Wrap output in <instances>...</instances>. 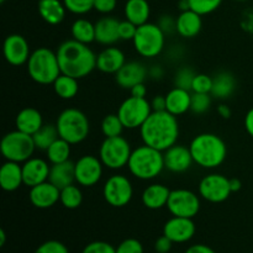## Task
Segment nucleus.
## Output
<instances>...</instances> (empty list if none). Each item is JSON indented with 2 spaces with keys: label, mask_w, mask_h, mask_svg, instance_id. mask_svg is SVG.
Returning a JSON list of instances; mask_svg holds the SVG:
<instances>
[{
  "label": "nucleus",
  "mask_w": 253,
  "mask_h": 253,
  "mask_svg": "<svg viewBox=\"0 0 253 253\" xmlns=\"http://www.w3.org/2000/svg\"><path fill=\"white\" fill-rule=\"evenodd\" d=\"M143 145L162 152L174 146L179 137V124L177 116L168 111H152L140 127Z\"/></svg>",
  "instance_id": "f257e3e1"
},
{
  "label": "nucleus",
  "mask_w": 253,
  "mask_h": 253,
  "mask_svg": "<svg viewBox=\"0 0 253 253\" xmlns=\"http://www.w3.org/2000/svg\"><path fill=\"white\" fill-rule=\"evenodd\" d=\"M56 53L61 73L66 76L82 79L96 68V54L89 48L88 44L73 39L59 44Z\"/></svg>",
  "instance_id": "f03ea898"
},
{
  "label": "nucleus",
  "mask_w": 253,
  "mask_h": 253,
  "mask_svg": "<svg viewBox=\"0 0 253 253\" xmlns=\"http://www.w3.org/2000/svg\"><path fill=\"white\" fill-rule=\"evenodd\" d=\"M194 163L205 169H214L225 162L227 156L226 143L220 136L205 132L195 136L189 145Z\"/></svg>",
  "instance_id": "7ed1b4c3"
},
{
  "label": "nucleus",
  "mask_w": 253,
  "mask_h": 253,
  "mask_svg": "<svg viewBox=\"0 0 253 253\" xmlns=\"http://www.w3.org/2000/svg\"><path fill=\"white\" fill-rule=\"evenodd\" d=\"M128 170L135 178L151 180L157 178L165 169V156L160 150L143 145L132 150L127 163Z\"/></svg>",
  "instance_id": "20e7f679"
},
{
  "label": "nucleus",
  "mask_w": 253,
  "mask_h": 253,
  "mask_svg": "<svg viewBox=\"0 0 253 253\" xmlns=\"http://www.w3.org/2000/svg\"><path fill=\"white\" fill-rule=\"evenodd\" d=\"M26 66L30 78L42 85L53 84L61 74L57 53L47 47H40L31 52Z\"/></svg>",
  "instance_id": "39448f33"
},
{
  "label": "nucleus",
  "mask_w": 253,
  "mask_h": 253,
  "mask_svg": "<svg viewBox=\"0 0 253 253\" xmlns=\"http://www.w3.org/2000/svg\"><path fill=\"white\" fill-rule=\"evenodd\" d=\"M56 127L59 137L71 145L83 142L90 131V125L85 114L74 108L66 109L59 114L56 121Z\"/></svg>",
  "instance_id": "423d86ee"
},
{
  "label": "nucleus",
  "mask_w": 253,
  "mask_h": 253,
  "mask_svg": "<svg viewBox=\"0 0 253 253\" xmlns=\"http://www.w3.org/2000/svg\"><path fill=\"white\" fill-rule=\"evenodd\" d=\"M132 42L136 52L140 56L153 58L162 53L166 43V34L157 24L146 22L137 27Z\"/></svg>",
  "instance_id": "0eeeda50"
},
{
  "label": "nucleus",
  "mask_w": 253,
  "mask_h": 253,
  "mask_svg": "<svg viewBox=\"0 0 253 253\" xmlns=\"http://www.w3.org/2000/svg\"><path fill=\"white\" fill-rule=\"evenodd\" d=\"M36 146L31 135L19 130L7 132L0 142V151L6 161L24 163L32 157Z\"/></svg>",
  "instance_id": "6e6552de"
},
{
  "label": "nucleus",
  "mask_w": 253,
  "mask_h": 253,
  "mask_svg": "<svg viewBox=\"0 0 253 253\" xmlns=\"http://www.w3.org/2000/svg\"><path fill=\"white\" fill-rule=\"evenodd\" d=\"M131 153V145L125 137H105L99 150V158L104 167L116 170L127 166Z\"/></svg>",
  "instance_id": "1a4fd4ad"
},
{
  "label": "nucleus",
  "mask_w": 253,
  "mask_h": 253,
  "mask_svg": "<svg viewBox=\"0 0 253 253\" xmlns=\"http://www.w3.org/2000/svg\"><path fill=\"white\" fill-rule=\"evenodd\" d=\"M152 111V106L147 99L130 96L120 104L118 115L125 128L135 130L145 124Z\"/></svg>",
  "instance_id": "9d476101"
},
{
  "label": "nucleus",
  "mask_w": 253,
  "mask_h": 253,
  "mask_svg": "<svg viewBox=\"0 0 253 253\" xmlns=\"http://www.w3.org/2000/svg\"><path fill=\"white\" fill-rule=\"evenodd\" d=\"M103 197L111 207H126L133 197V188L130 179L123 174L111 175L104 184Z\"/></svg>",
  "instance_id": "9b49d317"
},
{
  "label": "nucleus",
  "mask_w": 253,
  "mask_h": 253,
  "mask_svg": "<svg viewBox=\"0 0 253 253\" xmlns=\"http://www.w3.org/2000/svg\"><path fill=\"white\" fill-rule=\"evenodd\" d=\"M167 209L173 216L193 219L194 216H197L200 210V198L192 190H170Z\"/></svg>",
  "instance_id": "f8f14e48"
},
{
  "label": "nucleus",
  "mask_w": 253,
  "mask_h": 253,
  "mask_svg": "<svg viewBox=\"0 0 253 253\" xmlns=\"http://www.w3.org/2000/svg\"><path fill=\"white\" fill-rule=\"evenodd\" d=\"M231 193L230 179L222 174H208L199 183V195L209 203L219 204L225 202Z\"/></svg>",
  "instance_id": "ddd939ff"
},
{
  "label": "nucleus",
  "mask_w": 253,
  "mask_h": 253,
  "mask_svg": "<svg viewBox=\"0 0 253 253\" xmlns=\"http://www.w3.org/2000/svg\"><path fill=\"white\" fill-rule=\"evenodd\" d=\"M103 167L100 158L91 155H85L74 163L76 183L82 187H93L103 175Z\"/></svg>",
  "instance_id": "4468645a"
},
{
  "label": "nucleus",
  "mask_w": 253,
  "mask_h": 253,
  "mask_svg": "<svg viewBox=\"0 0 253 253\" xmlns=\"http://www.w3.org/2000/svg\"><path fill=\"white\" fill-rule=\"evenodd\" d=\"M2 51H4V57L7 63L15 67L26 64L31 54L26 39L19 34L9 35L5 39Z\"/></svg>",
  "instance_id": "2eb2a0df"
},
{
  "label": "nucleus",
  "mask_w": 253,
  "mask_h": 253,
  "mask_svg": "<svg viewBox=\"0 0 253 253\" xmlns=\"http://www.w3.org/2000/svg\"><path fill=\"white\" fill-rule=\"evenodd\" d=\"M195 224L189 217L172 216L163 226V235L173 244H185L195 235Z\"/></svg>",
  "instance_id": "dca6fc26"
},
{
  "label": "nucleus",
  "mask_w": 253,
  "mask_h": 253,
  "mask_svg": "<svg viewBox=\"0 0 253 253\" xmlns=\"http://www.w3.org/2000/svg\"><path fill=\"white\" fill-rule=\"evenodd\" d=\"M59 198H61V189H58L48 180L30 188V203L37 209L52 208L59 202Z\"/></svg>",
  "instance_id": "f3484780"
},
{
  "label": "nucleus",
  "mask_w": 253,
  "mask_h": 253,
  "mask_svg": "<svg viewBox=\"0 0 253 253\" xmlns=\"http://www.w3.org/2000/svg\"><path fill=\"white\" fill-rule=\"evenodd\" d=\"M165 156V167L172 173H183L189 169L194 163L189 147L177 145L168 148L163 152Z\"/></svg>",
  "instance_id": "a211bd4d"
},
{
  "label": "nucleus",
  "mask_w": 253,
  "mask_h": 253,
  "mask_svg": "<svg viewBox=\"0 0 253 253\" xmlns=\"http://www.w3.org/2000/svg\"><path fill=\"white\" fill-rule=\"evenodd\" d=\"M21 166L24 184L26 187L32 188L48 180L51 167H49L47 161L42 160V158L31 157L26 162L22 163Z\"/></svg>",
  "instance_id": "6ab92c4d"
},
{
  "label": "nucleus",
  "mask_w": 253,
  "mask_h": 253,
  "mask_svg": "<svg viewBox=\"0 0 253 253\" xmlns=\"http://www.w3.org/2000/svg\"><path fill=\"white\" fill-rule=\"evenodd\" d=\"M148 76V69L141 62H126L115 74L116 83L124 89H131L136 84L143 83Z\"/></svg>",
  "instance_id": "aec40b11"
},
{
  "label": "nucleus",
  "mask_w": 253,
  "mask_h": 253,
  "mask_svg": "<svg viewBox=\"0 0 253 253\" xmlns=\"http://www.w3.org/2000/svg\"><path fill=\"white\" fill-rule=\"evenodd\" d=\"M125 63V54L118 47L108 46L96 56V68L106 74H116Z\"/></svg>",
  "instance_id": "412c9836"
},
{
  "label": "nucleus",
  "mask_w": 253,
  "mask_h": 253,
  "mask_svg": "<svg viewBox=\"0 0 253 253\" xmlns=\"http://www.w3.org/2000/svg\"><path fill=\"white\" fill-rule=\"evenodd\" d=\"M119 21L113 16H104L95 22V41L104 46H113L120 40Z\"/></svg>",
  "instance_id": "4be33fe9"
},
{
  "label": "nucleus",
  "mask_w": 253,
  "mask_h": 253,
  "mask_svg": "<svg viewBox=\"0 0 253 253\" xmlns=\"http://www.w3.org/2000/svg\"><path fill=\"white\" fill-rule=\"evenodd\" d=\"M24 184L21 163L6 161L0 168V185L5 192H15Z\"/></svg>",
  "instance_id": "5701e85b"
},
{
  "label": "nucleus",
  "mask_w": 253,
  "mask_h": 253,
  "mask_svg": "<svg viewBox=\"0 0 253 253\" xmlns=\"http://www.w3.org/2000/svg\"><path fill=\"white\" fill-rule=\"evenodd\" d=\"M203 19L202 15L194 10L180 11L177 17V32L185 39H193L202 31Z\"/></svg>",
  "instance_id": "b1692460"
},
{
  "label": "nucleus",
  "mask_w": 253,
  "mask_h": 253,
  "mask_svg": "<svg viewBox=\"0 0 253 253\" xmlns=\"http://www.w3.org/2000/svg\"><path fill=\"white\" fill-rule=\"evenodd\" d=\"M43 119L41 113L35 108H25L19 111L15 119V126L16 130L27 135H34L43 126Z\"/></svg>",
  "instance_id": "393cba45"
},
{
  "label": "nucleus",
  "mask_w": 253,
  "mask_h": 253,
  "mask_svg": "<svg viewBox=\"0 0 253 253\" xmlns=\"http://www.w3.org/2000/svg\"><path fill=\"white\" fill-rule=\"evenodd\" d=\"M166 101H167L166 111H168V113L174 116H179L190 110L192 94H190V90H185V89L174 86L167 93Z\"/></svg>",
  "instance_id": "a878e982"
},
{
  "label": "nucleus",
  "mask_w": 253,
  "mask_h": 253,
  "mask_svg": "<svg viewBox=\"0 0 253 253\" xmlns=\"http://www.w3.org/2000/svg\"><path fill=\"white\" fill-rule=\"evenodd\" d=\"M169 194L170 190L166 185L155 183V184L148 185L143 190L142 197H141L142 198V204L151 210L162 209V208L167 207Z\"/></svg>",
  "instance_id": "bb28decb"
},
{
  "label": "nucleus",
  "mask_w": 253,
  "mask_h": 253,
  "mask_svg": "<svg viewBox=\"0 0 253 253\" xmlns=\"http://www.w3.org/2000/svg\"><path fill=\"white\" fill-rule=\"evenodd\" d=\"M40 16L49 25H59L66 17V6L61 0H39Z\"/></svg>",
  "instance_id": "cd10ccee"
},
{
  "label": "nucleus",
  "mask_w": 253,
  "mask_h": 253,
  "mask_svg": "<svg viewBox=\"0 0 253 253\" xmlns=\"http://www.w3.org/2000/svg\"><path fill=\"white\" fill-rule=\"evenodd\" d=\"M48 182L56 185L58 189L68 187L76 182V173H74V163L67 161L63 163H57L51 166Z\"/></svg>",
  "instance_id": "c85d7f7f"
},
{
  "label": "nucleus",
  "mask_w": 253,
  "mask_h": 253,
  "mask_svg": "<svg viewBox=\"0 0 253 253\" xmlns=\"http://www.w3.org/2000/svg\"><path fill=\"white\" fill-rule=\"evenodd\" d=\"M126 20L135 24L136 26L148 22L151 15V7L148 0H127L124 7Z\"/></svg>",
  "instance_id": "c756f323"
},
{
  "label": "nucleus",
  "mask_w": 253,
  "mask_h": 253,
  "mask_svg": "<svg viewBox=\"0 0 253 253\" xmlns=\"http://www.w3.org/2000/svg\"><path fill=\"white\" fill-rule=\"evenodd\" d=\"M236 89V79L229 72H220L212 78L211 96L216 99L230 98Z\"/></svg>",
  "instance_id": "7c9ffc66"
},
{
  "label": "nucleus",
  "mask_w": 253,
  "mask_h": 253,
  "mask_svg": "<svg viewBox=\"0 0 253 253\" xmlns=\"http://www.w3.org/2000/svg\"><path fill=\"white\" fill-rule=\"evenodd\" d=\"M52 85H53V90L56 95L59 96L61 99H64V100L73 99L78 94L79 90L78 79L62 73L59 74V77L53 82Z\"/></svg>",
  "instance_id": "2f4dec72"
},
{
  "label": "nucleus",
  "mask_w": 253,
  "mask_h": 253,
  "mask_svg": "<svg viewBox=\"0 0 253 253\" xmlns=\"http://www.w3.org/2000/svg\"><path fill=\"white\" fill-rule=\"evenodd\" d=\"M71 34L73 40L89 44L95 41V24L86 19H77L72 24Z\"/></svg>",
  "instance_id": "473e14b6"
},
{
  "label": "nucleus",
  "mask_w": 253,
  "mask_h": 253,
  "mask_svg": "<svg viewBox=\"0 0 253 253\" xmlns=\"http://www.w3.org/2000/svg\"><path fill=\"white\" fill-rule=\"evenodd\" d=\"M71 143L67 142L63 138L58 137L46 151L47 160L51 165H57V163H63L69 161L71 156Z\"/></svg>",
  "instance_id": "72a5a7b5"
},
{
  "label": "nucleus",
  "mask_w": 253,
  "mask_h": 253,
  "mask_svg": "<svg viewBox=\"0 0 253 253\" xmlns=\"http://www.w3.org/2000/svg\"><path fill=\"white\" fill-rule=\"evenodd\" d=\"M59 137L56 125H43L37 132L32 135L36 150L47 151L49 146Z\"/></svg>",
  "instance_id": "f704fd0d"
},
{
  "label": "nucleus",
  "mask_w": 253,
  "mask_h": 253,
  "mask_svg": "<svg viewBox=\"0 0 253 253\" xmlns=\"http://www.w3.org/2000/svg\"><path fill=\"white\" fill-rule=\"evenodd\" d=\"M59 202L63 205L66 209L74 210L77 208H79L83 202V194H82V190L79 189L78 185L73 184L68 185V187L61 189V198H59Z\"/></svg>",
  "instance_id": "c9c22d12"
},
{
  "label": "nucleus",
  "mask_w": 253,
  "mask_h": 253,
  "mask_svg": "<svg viewBox=\"0 0 253 253\" xmlns=\"http://www.w3.org/2000/svg\"><path fill=\"white\" fill-rule=\"evenodd\" d=\"M124 128H125V126L121 123L118 114H109L101 121V132L105 137L121 136Z\"/></svg>",
  "instance_id": "e433bc0d"
},
{
  "label": "nucleus",
  "mask_w": 253,
  "mask_h": 253,
  "mask_svg": "<svg viewBox=\"0 0 253 253\" xmlns=\"http://www.w3.org/2000/svg\"><path fill=\"white\" fill-rule=\"evenodd\" d=\"M211 105V94L193 93L190 101V111L195 115L205 114Z\"/></svg>",
  "instance_id": "4c0bfd02"
},
{
  "label": "nucleus",
  "mask_w": 253,
  "mask_h": 253,
  "mask_svg": "<svg viewBox=\"0 0 253 253\" xmlns=\"http://www.w3.org/2000/svg\"><path fill=\"white\" fill-rule=\"evenodd\" d=\"M195 72L189 67H183L175 73L174 77V86L177 88L185 89V90H192L193 82L195 78Z\"/></svg>",
  "instance_id": "58836bf2"
},
{
  "label": "nucleus",
  "mask_w": 253,
  "mask_h": 253,
  "mask_svg": "<svg viewBox=\"0 0 253 253\" xmlns=\"http://www.w3.org/2000/svg\"><path fill=\"white\" fill-rule=\"evenodd\" d=\"M67 11L74 15H84L94 9V0H62Z\"/></svg>",
  "instance_id": "ea45409f"
},
{
  "label": "nucleus",
  "mask_w": 253,
  "mask_h": 253,
  "mask_svg": "<svg viewBox=\"0 0 253 253\" xmlns=\"http://www.w3.org/2000/svg\"><path fill=\"white\" fill-rule=\"evenodd\" d=\"M222 0H189L190 9L200 14L202 16L209 15L220 7Z\"/></svg>",
  "instance_id": "a19ab883"
},
{
  "label": "nucleus",
  "mask_w": 253,
  "mask_h": 253,
  "mask_svg": "<svg viewBox=\"0 0 253 253\" xmlns=\"http://www.w3.org/2000/svg\"><path fill=\"white\" fill-rule=\"evenodd\" d=\"M212 78L207 74H197L193 82L192 90L193 93H211Z\"/></svg>",
  "instance_id": "79ce46f5"
},
{
  "label": "nucleus",
  "mask_w": 253,
  "mask_h": 253,
  "mask_svg": "<svg viewBox=\"0 0 253 253\" xmlns=\"http://www.w3.org/2000/svg\"><path fill=\"white\" fill-rule=\"evenodd\" d=\"M34 253H69L68 249L64 244L57 240H48L40 245Z\"/></svg>",
  "instance_id": "37998d69"
},
{
  "label": "nucleus",
  "mask_w": 253,
  "mask_h": 253,
  "mask_svg": "<svg viewBox=\"0 0 253 253\" xmlns=\"http://www.w3.org/2000/svg\"><path fill=\"white\" fill-rule=\"evenodd\" d=\"M82 253H116V247L105 241H93L84 247Z\"/></svg>",
  "instance_id": "c03bdc74"
},
{
  "label": "nucleus",
  "mask_w": 253,
  "mask_h": 253,
  "mask_svg": "<svg viewBox=\"0 0 253 253\" xmlns=\"http://www.w3.org/2000/svg\"><path fill=\"white\" fill-rule=\"evenodd\" d=\"M116 253H143V246L138 240L126 239L116 247Z\"/></svg>",
  "instance_id": "a18cd8bd"
},
{
  "label": "nucleus",
  "mask_w": 253,
  "mask_h": 253,
  "mask_svg": "<svg viewBox=\"0 0 253 253\" xmlns=\"http://www.w3.org/2000/svg\"><path fill=\"white\" fill-rule=\"evenodd\" d=\"M137 27L138 26H136L135 24H132L128 20L120 21V24H119V36H120V40L132 41L136 35V31H137Z\"/></svg>",
  "instance_id": "49530a36"
},
{
  "label": "nucleus",
  "mask_w": 253,
  "mask_h": 253,
  "mask_svg": "<svg viewBox=\"0 0 253 253\" xmlns=\"http://www.w3.org/2000/svg\"><path fill=\"white\" fill-rule=\"evenodd\" d=\"M157 25L165 34H172V32L177 31V19H173V16H170V15L161 16Z\"/></svg>",
  "instance_id": "de8ad7c7"
},
{
  "label": "nucleus",
  "mask_w": 253,
  "mask_h": 253,
  "mask_svg": "<svg viewBox=\"0 0 253 253\" xmlns=\"http://www.w3.org/2000/svg\"><path fill=\"white\" fill-rule=\"evenodd\" d=\"M118 0H94V10L100 14H110L115 10Z\"/></svg>",
  "instance_id": "09e8293b"
},
{
  "label": "nucleus",
  "mask_w": 253,
  "mask_h": 253,
  "mask_svg": "<svg viewBox=\"0 0 253 253\" xmlns=\"http://www.w3.org/2000/svg\"><path fill=\"white\" fill-rule=\"evenodd\" d=\"M173 242L167 236L162 235L155 242V251L157 253H170Z\"/></svg>",
  "instance_id": "8fccbe9b"
},
{
  "label": "nucleus",
  "mask_w": 253,
  "mask_h": 253,
  "mask_svg": "<svg viewBox=\"0 0 253 253\" xmlns=\"http://www.w3.org/2000/svg\"><path fill=\"white\" fill-rule=\"evenodd\" d=\"M153 111H166L167 108V101H166V95H157L151 101Z\"/></svg>",
  "instance_id": "3c124183"
},
{
  "label": "nucleus",
  "mask_w": 253,
  "mask_h": 253,
  "mask_svg": "<svg viewBox=\"0 0 253 253\" xmlns=\"http://www.w3.org/2000/svg\"><path fill=\"white\" fill-rule=\"evenodd\" d=\"M131 96H135V98H146L147 95V88H146L145 83L136 84L135 86L130 89Z\"/></svg>",
  "instance_id": "603ef678"
},
{
  "label": "nucleus",
  "mask_w": 253,
  "mask_h": 253,
  "mask_svg": "<svg viewBox=\"0 0 253 253\" xmlns=\"http://www.w3.org/2000/svg\"><path fill=\"white\" fill-rule=\"evenodd\" d=\"M185 253H216L211 247H209L208 245L203 244H197L190 246L189 249L185 251Z\"/></svg>",
  "instance_id": "864d4df0"
},
{
  "label": "nucleus",
  "mask_w": 253,
  "mask_h": 253,
  "mask_svg": "<svg viewBox=\"0 0 253 253\" xmlns=\"http://www.w3.org/2000/svg\"><path fill=\"white\" fill-rule=\"evenodd\" d=\"M165 76V71L161 66L156 64V66H152L150 69H148V77L151 79H155V81H158V79H162V77Z\"/></svg>",
  "instance_id": "5fc2aeb1"
},
{
  "label": "nucleus",
  "mask_w": 253,
  "mask_h": 253,
  "mask_svg": "<svg viewBox=\"0 0 253 253\" xmlns=\"http://www.w3.org/2000/svg\"><path fill=\"white\" fill-rule=\"evenodd\" d=\"M245 127H246L249 135L253 137V108L250 109L245 116Z\"/></svg>",
  "instance_id": "6e6d98bb"
},
{
  "label": "nucleus",
  "mask_w": 253,
  "mask_h": 253,
  "mask_svg": "<svg viewBox=\"0 0 253 253\" xmlns=\"http://www.w3.org/2000/svg\"><path fill=\"white\" fill-rule=\"evenodd\" d=\"M217 113H219V115L221 118L229 119L231 116V109L227 105H225V104H221V105L217 106Z\"/></svg>",
  "instance_id": "4d7b16f0"
},
{
  "label": "nucleus",
  "mask_w": 253,
  "mask_h": 253,
  "mask_svg": "<svg viewBox=\"0 0 253 253\" xmlns=\"http://www.w3.org/2000/svg\"><path fill=\"white\" fill-rule=\"evenodd\" d=\"M241 188H242L241 180L237 179V178H231V179H230V189H231L232 193L239 192Z\"/></svg>",
  "instance_id": "13d9d810"
},
{
  "label": "nucleus",
  "mask_w": 253,
  "mask_h": 253,
  "mask_svg": "<svg viewBox=\"0 0 253 253\" xmlns=\"http://www.w3.org/2000/svg\"><path fill=\"white\" fill-rule=\"evenodd\" d=\"M178 7L180 9V11H187V10H190L189 0H179V2H178Z\"/></svg>",
  "instance_id": "bf43d9fd"
},
{
  "label": "nucleus",
  "mask_w": 253,
  "mask_h": 253,
  "mask_svg": "<svg viewBox=\"0 0 253 253\" xmlns=\"http://www.w3.org/2000/svg\"><path fill=\"white\" fill-rule=\"evenodd\" d=\"M5 241H6V234H5L4 230H0V246H4Z\"/></svg>",
  "instance_id": "052dcab7"
},
{
  "label": "nucleus",
  "mask_w": 253,
  "mask_h": 253,
  "mask_svg": "<svg viewBox=\"0 0 253 253\" xmlns=\"http://www.w3.org/2000/svg\"><path fill=\"white\" fill-rule=\"evenodd\" d=\"M234 1H247V0H234Z\"/></svg>",
  "instance_id": "680f3d73"
},
{
  "label": "nucleus",
  "mask_w": 253,
  "mask_h": 253,
  "mask_svg": "<svg viewBox=\"0 0 253 253\" xmlns=\"http://www.w3.org/2000/svg\"><path fill=\"white\" fill-rule=\"evenodd\" d=\"M5 1V0H0V2H4Z\"/></svg>",
  "instance_id": "e2e57ef3"
}]
</instances>
